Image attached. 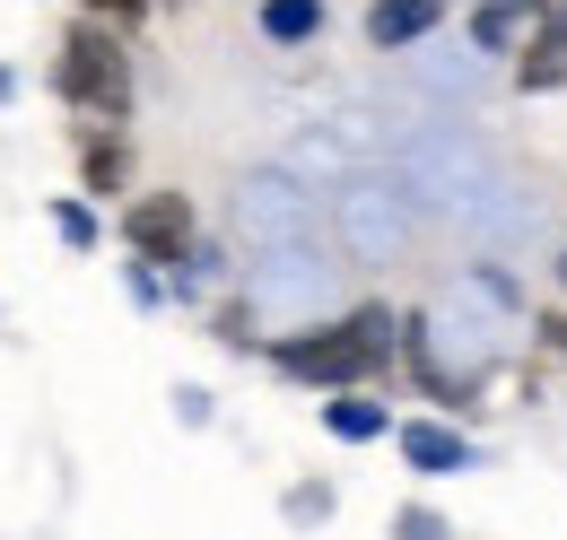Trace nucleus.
<instances>
[{
    "label": "nucleus",
    "instance_id": "9",
    "mask_svg": "<svg viewBox=\"0 0 567 540\" xmlns=\"http://www.w3.org/2000/svg\"><path fill=\"white\" fill-rule=\"evenodd\" d=\"M515 87H524V96L567 87V9H550V18L533 27V44H524V62H515Z\"/></svg>",
    "mask_w": 567,
    "mask_h": 540
},
{
    "label": "nucleus",
    "instance_id": "2",
    "mask_svg": "<svg viewBox=\"0 0 567 540\" xmlns=\"http://www.w3.org/2000/svg\"><path fill=\"white\" fill-rule=\"evenodd\" d=\"M53 87H62V105H79L87 123H123V114H132V53H123V27L79 18L71 35H62Z\"/></svg>",
    "mask_w": 567,
    "mask_h": 540
},
{
    "label": "nucleus",
    "instance_id": "16",
    "mask_svg": "<svg viewBox=\"0 0 567 540\" xmlns=\"http://www.w3.org/2000/svg\"><path fill=\"white\" fill-rule=\"evenodd\" d=\"M393 540H454V523H445L436 506H402V515H393Z\"/></svg>",
    "mask_w": 567,
    "mask_h": 540
},
{
    "label": "nucleus",
    "instance_id": "21",
    "mask_svg": "<svg viewBox=\"0 0 567 540\" xmlns=\"http://www.w3.org/2000/svg\"><path fill=\"white\" fill-rule=\"evenodd\" d=\"M533 332H542V349H550V357H559V366H567V314H542Z\"/></svg>",
    "mask_w": 567,
    "mask_h": 540
},
{
    "label": "nucleus",
    "instance_id": "3",
    "mask_svg": "<svg viewBox=\"0 0 567 540\" xmlns=\"http://www.w3.org/2000/svg\"><path fill=\"white\" fill-rule=\"evenodd\" d=\"M411 227H420V201H411V184H350L341 193V245H350L358 262H384V253H402L411 245Z\"/></svg>",
    "mask_w": 567,
    "mask_h": 540
},
{
    "label": "nucleus",
    "instance_id": "10",
    "mask_svg": "<svg viewBox=\"0 0 567 540\" xmlns=\"http://www.w3.org/2000/svg\"><path fill=\"white\" fill-rule=\"evenodd\" d=\"M323 427H332L341 445H375V436H393V409L375 402V393H332V402H323Z\"/></svg>",
    "mask_w": 567,
    "mask_h": 540
},
{
    "label": "nucleus",
    "instance_id": "13",
    "mask_svg": "<svg viewBox=\"0 0 567 540\" xmlns=\"http://www.w3.org/2000/svg\"><path fill=\"white\" fill-rule=\"evenodd\" d=\"M53 236H62L71 253H96V245H105V227H96L87 201H53Z\"/></svg>",
    "mask_w": 567,
    "mask_h": 540
},
{
    "label": "nucleus",
    "instance_id": "8",
    "mask_svg": "<svg viewBox=\"0 0 567 540\" xmlns=\"http://www.w3.org/2000/svg\"><path fill=\"white\" fill-rule=\"evenodd\" d=\"M436 18H445V0H367V44L375 53H402V44L436 35Z\"/></svg>",
    "mask_w": 567,
    "mask_h": 540
},
{
    "label": "nucleus",
    "instance_id": "22",
    "mask_svg": "<svg viewBox=\"0 0 567 540\" xmlns=\"http://www.w3.org/2000/svg\"><path fill=\"white\" fill-rule=\"evenodd\" d=\"M559 288H567V253H559Z\"/></svg>",
    "mask_w": 567,
    "mask_h": 540
},
{
    "label": "nucleus",
    "instance_id": "18",
    "mask_svg": "<svg viewBox=\"0 0 567 540\" xmlns=\"http://www.w3.org/2000/svg\"><path fill=\"white\" fill-rule=\"evenodd\" d=\"M175 418H184V427H210V393H202V384H184V393H175Z\"/></svg>",
    "mask_w": 567,
    "mask_h": 540
},
{
    "label": "nucleus",
    "instance_id": "14",
    "mask_svg": "<svg viewBox=\"0 0 567 540\" xmlns=\"http://www.w3.org/2000/svg\"><path fill=\"white\" fill-rule=\"evenodd\" d=\"M280 515H288V523H297V532H315V523L332 515V479H297V488H288V497H280Z\"/></svg>",
    "mask_w": 567,
    "mask_h": 540
},
{
    "label": "nucleus",
    "instance_id": "7",
    "mask_svg": "<svg viewBox=\"0 0 567 540\" xmlns=\"http://www.w3.org/2000/svg\"><path fill=\"white\" fill-rule=\"evenodd\" d=\"M393 445H402V463H411L420 479L472 471V436H463V427H445V418H402V427H393Z\"/></svg>",
    "mask_w": 567,
    "mask_h": 540
},
{
    "label": "nucleus",
    "instance_id": "5",
    "mask_svg": "<svg viewBox=\"0 0 567 540\" xmlns=\"http://www.w3.org/2000/svg\"><path fill=\"white\" fill-rule=\"evenodd\" d=\"M236 218L254 236V253H280V245H315V193H297L280 166H262L245 193H236Z\"/></svg>",
    "mask_w": 567,
    "mask_h": 540
},
{
    "label": "nucleus",
    "instance_id": "12",
    "mask_svg": "<svg viewBox=\"0 0 567 540\" xmlns=\"http://www.w3.org/2000/svg\"><path fill=\"white\" fill-rule=\"evenodd\" d=\"M254 18H262L271 44H315V35H323V0H262Z\"/></svg>",
    "mask_w": 567,
    "mask_h": 540
},
{
    "label": "nucleus",
    "instance_id": "15",
    "mask_svg": "<svg viewBox=\"0 0 567 540\" xmlns=\"http://www.w3.org/2000/svg\"><path fill=\"white\" fill-rule=\"evenodd\" d=\"M79 157H87V193H114V184H123V139L114 132H87Z\"/></svg>",
    "mask_w": 567,
    "mask_h": 540
},
{
    "label": "nucleus",
    "instance_id": "17",
    "mask_svg": "<svg viewBox=\"0 0 567 540\" xmlns=\"http://www.w3.org/2000/svg\"><path fill=\"white\" fill-rule=\"evenodd\" d=\"M218 340H227V349H254V340H262V305H254V297L227 305V314H218Z\"/></svg>",
    "mask_w": 567,
    "mask_h": 540
},
{
    "label": "nucleus",
    "instance_id": "1",
    "mask_svg": "<svg viewBox=\"0 0 567 540\" xmlns=\"http://www.w3.org/2000/svg\"><path fill=\"white\" fill-rule=\"evenodd\" d=\"M393 349H402V323H393L384 305H358V314L323 323V332H280V340H271V366H280L288 384L367 393V384L393 366Z\"/></svg>",
    "mask_w": 567,
    "mask_h": 540
},
{
    "label": "nucleus",
    "instance_id": "11",
    "mask_svg": "<svg viewBox=\"0 0 567 540\" xmlns=\"http://www.w3.org/2000/svg\"><path fill=\"white\" fill-rule=\"evenodd\" d=\"M524 27H533V9H515V0H472V53H515V44H533Z\"/></svg>",
    "mask_w": 567,
    "mask_h": 540
},
{
    "label": "nucleus",
    "instance_id": "19",
    "mask_svg": "<svg viewBox=\"0 0 567 540\" xmlns=\"http://www.w3.org/2000/svg\"><path fill=\"white\" fill-rule=\"evenodd\" d=\"M132 297H141V305H166V279H157V262H132Z\"/></svg>",
    "mask_w": 567,
    "mask_h": 540
},
{
    "label": "nucleus",
    "instance_id": "20",
    "mask_svg": "<svg viewBox=\"0 0 567 540\" xmlns=\"http://www.w3.org/2000/svg\"><path fill=\"white\" fill-rule=\"evenodd\" d=\"M148 0H87V18H105V27H132Z\"/></svg>",
    "mask_w": 567,
    "mask_h": 540
},
{
    "label": "nucleus",
    "instance_id": "4",
    "mask_svg": "<svg viewBox=\"0 0 567 540\" xmlns=\"http://www.w3.org/2000/svg\"><path fill=\"white\" fill-rule=\"evenodd\" d=\"M323 288H332V262L315 245H280V253H254L245 262V297L262 314H280V323H306L323 305Z\"/></svg>",
    "mask_w": 567,
    "mask_h": 540
},
{
    "label": "nucleus",
    "instance_id": "6",
    "mask_svg": "<svg viewBox=\"0 0 567 540\" xmlns=\"http://www.w3.org/2000/svg\"><path fill=\"white\" fill-rule=\"evenodd\" d=\"M123 245L141 253V262H184L193 253V201L184 193H132V209H123Z\"/></svg>",
    "mask_w": 567,
    "mask_h": 540
}]
</instances>
